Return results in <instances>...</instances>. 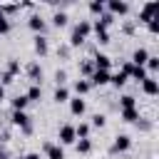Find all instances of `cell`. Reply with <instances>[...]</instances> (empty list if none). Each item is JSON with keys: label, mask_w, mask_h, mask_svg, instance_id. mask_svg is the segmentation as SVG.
<instances>
[{"label": "cell", "mask_w": 159, "mask_h": 159, "mask_svg": "<svg viewBox=\"0 0 159 159\" xmlns=\"http://www.w3.org/2000/svg\"><path fill=\"white\" fill-rule=\"evenodd\" d=\"M10 119H12V124H15V127H20L25 134H30V132H32V124H30L27 112H12V117H10Z\"/></svg>", "instance_id": "obj_1"}, {"label": "cell", "mask_w": 159, "mask_h": 159, "mask_svg": "<svg viewBox=\"0 0 159 159\" xmlns=\"http://www.w3.org/2000/svg\"><path fill=\"white\" fill-rule=\"evenodd\" d=\"M60 144H75L77 142V134H75V127L72 124H62L60 127V134H57Z\"/></svg>", "instance_id": "obj_2"}, {"label": "cell", "mask_w": 159, "mask_h": 159, "mask_svg": "<svg viewBox=\"0 0 159 159\" xmlns=\"http://www.w3.org/2000/svg\"><path fill=\"white\" fill-rule=\"evenodd\" d=\"M104 7L109 10L112 17H114V15H127V12H129V5H127L124 0H109V2H104Z\"/></svg>", "instance_id": "obj_3"}, {"label": "cell", "mask_w": 159, "mask_h": 159, "mask_svg": "<svg viewBox=\"0 0 159 159\" xmlns=\"http://www.w3.org/2000/svg\"><path fill=\"white\" fill-rule=\"evenodd\" d=\"M157 12H159V2H147L139 12V22H152L157 17Z\"/></svg>", "instance_id": "obj_4"}, {"label": "cell", "mask_w": 159, "mask_h": 159, "mask_svg": "<svg viewBox=\"0 0 159 159\" xmlns=\"http://www.w3.org/2000/svg\"><path fill=\"white\" fill-rule=\"evenodd\" d=\"M92 65H94V70H104V72H109V67H112V57H109V55L97 52V55H94V60H92Z\"/></svg>", "instance_id": "obj_5"}, {"label": "cell", "mask_w": 159, "mask_h": 159, "mask_svg": "<svg viewBox=\"0 0 159 159\" xmlns=\"http://www.w3.org/2000/svg\"><path fill=\"white\" fill-rule=\"evenodd\" d=\"M32 47H35V52H37L40 57H45V55L50 52V47H47V37H45V35H35V42H32Z\"/></svg>", "instance_id": "obj_6"}, {"label": "cell", "mask_w": 159, "mask_h": 159, "mask_svg": "<svg viewBox=\"0 0 159 159\" xmlns=\"http://www.w3.org/2000/svg\"><path fill=\"white\" fill-rule=\"evenodd\" d=\"M109 77H112L109 72H104V70H94V72L89 75V80H92L89 84H99V87H102V84H109Z\"/></svg>", "instance_id": "obj_7"}, {"label": "cell", "mask_w": 159, "mask_h": 159, "mask_svg": "<svg viewBox=\"0 0 159 159\" xmlns=\"http://www.w3.org/2000/svg\"><path fill=\"white\" fill-rule=\"evenodd\" d=\"M84 109H87V104H84L82 97H72V99H70V112H72L75 117H82Z\"/></svg>", "instance_id": "obj_8"}, {"label": "cell", "mask_w": 159, "mask_h": 159, "mask_svg": "<svg viewBox=\"0 0 159 159\" xmlns=\"http://www.w3.org/2000/svg\"><path fill=\"white\" fill-rule=\"evenodd\" d=\"M147 60H149V52L144 50V47H139V50H134V55H132V65H137V67H144L147 65Z\"/></svg>", "instance_id": "obj_9"}, {"label": "cell", "mask_w": 159, "mask_h": 159, "mask_svg": "<svg viewBox=\"0 0 159 159\" xmlns=\"http://www.w3.org/2000/svg\"><path fill=\"white\" fill-rule=\"evenodd\" d=\"M27 25H30V30H32V32H37V35H42V32H45V20H42L40 15H30Z\"/></svg>", "instance_id": "obj_10"}, {"label": "cell", "mask_w": 159, "mask_h": 159, "mask_svg": "<svg viewBox=\"0 0 159 159\" xmlns=\"http://www.w3.org/2000/svg\"><path fill=\"white\" fill-rule=\"evenodd\" d=\"M142 89H144V94H149V97H154L157 92H159V84H157V80L149 75L144 82H142Z\"/></svg>", "instance_id": "obj_11"}, {"label": "cell", "mask_w": 159, "mask_h": 159, "mask_svg": "<svg viewBox=\"0 0 159 159\" xmlns=\"http://www.w3.org/2000/svg\"><path fill=\"white\" fill-rule=\"evenodd\" d=\"M45 154L47 159H65V152L60 144H45Z\"/></svg>", "instance_id": "obj_12"}, {"label": "cell", "mask_w": 159, "mask_h": 159, "mask_svg": "<svg viewBox=\"0 0 159 159\" xmlns=\"http://www.w3.org/2000/svg\"><path fill=\"white\" fill-rule=\"evenodd\" d=\"M129 147H132V139H129L127 134H119V137L114 139V147H112V149H114V152H127Z\"/></svg>", "instance_id": "obj_13"}, {"label": "cell", "mask_w": 159, "mask_h": 159, "mask_svg": "<svg viewBox=\"0 0 159 159\" xmlns=\"http://www.w3.org/2000/svg\"><path fill=\"white\" fill-rule=\"evenodd\" d=\"M72 32H77L80 37H87V35L92 32V22H89V20H80V22L75 25V30H72Z\"/></svg>", "instance_id": "obj_14"}, {"label": "cell", "mask_w": 159, "mask_h": 159, "mask_svg": "<svg viewBox=\"0 0 159 159\" xmlns=\"http://www.w3.org/2000/svg\"><path fill=\"white\" fill-rule=\"evenodd\" d=\"M92 30H94V35H97V40H99V45H107L109 42V30H104L102 25H92Z\"/></svg>", "instance_id": "obj_15"}, {"label": "cell", "mask_w": 159, "mask_h": 159, "mask_svg": "<svg viewBox=\"0 0 159 159\" xmlns=\"http://www.w3.org/2000/svg\"><path fill=\"white\" fill-rule=\"evenodd\" d=\"M27 75H30V80L37 84V82H40V77H42V67H40L37 62H30V65H27Z\"/></svg>", "instance_id": "obj_16"}, {"label": "cell", "mask_w": 159, "mask_h": 159, "mask_svg": "<svg viewBox=\"0 0 159 159\" xmlns=\"http://www.w3.org/2000/svg\"><path fill=\"white\" fill-rule=\"evenodd\" d=\"M129 77H132L134 82H144V80L149 77V72H147L144 67H137V65H132V72H129Z\"/></svg>", "instance_id": "obj_17"}, {"label": "cell", "mask_w": 159, "mask_h": 159, "mask_svg": "<svg viewBox=\"0 0 159 159\" xmlns=\"http://www.w3.org/2000/svg\"><path fill=\"white\" fill-rule=\"evenodd\" d=\"M92 89V84H89V80H77L75 82V92H77V97H82V94H87Z\"/></svg>", "instance_id": "obj_18"}, {"label": "cell", "mask_w": 159, "mask_h": 159, "mask_svg": "<svg viewBox=\"0 0 159 159\" xmlns=\"http://www.w3.org/2000/svg\"><path fill=\"white\" fill-rule=\"evenodd\" d=\"M52 99H55L57 104H62V102H70V89H67V87H57Z\"/></svg>", "instance_id": "obj_19"}, {"label": "cell", "mask_w": 159, "mask_h": 159, "mask_svg": "<svg viewBox=\"0 0 159 159\" xmlns=\"http://www.w3.org/2000/svg\"><path fill=\"white\" fill-rule=\"evenodd\" d=\"M30 102H27V97L25 94H17L15 99H12V112H25V107H27Z\"/></svg>", "instance_id": "obj_20"}, {"label": "cell", "mask_w": 159, "mask_h": 159, "mask_svg": "<svg viewBox=\"0 0 159 159\" xmlns=\"http://www.w3.org/2000/svg\"><path fill=\"white\" fill-rule=\"evenodd\" d=\"M89 129H92V127H89L87 122H80V124L75 127V134H77V139H89Z\"/></svg>", "instance_id": "obj_21"}, {"label": "cell", "mask_w": 159, "mask_h": 159, "mask_svg": "<svg viewBox=\"0 0 159 159\" xmlns=\"http://www.w3.org/2000/svg\"><path fill=\"white\" fill-rule=\"evenodd\" d=\"M127 80H129V77H127L124 72H117V75H112V77H109V84H114V87L119 89V87H124V84H127Z\"/></svg>", "instance_id": "obj_22"}, {"label": "cell", "mask_w": 159, "mask_h": 159, "mask_svg": "<svg viewBox=\"0 0 159 159\" xmlns=\"http://www.w3.org/2000/svg\"><path fill=\"white\" fill-rule=\"evenodd\" d=\"M27 102H40V97H42V89H40V84H32L30 89H27Z\"/></svg>", "instance_id": "obj_23"}, {"label": "cell", "mask_w": 159, "mask_h": 159, "mask_svg": "<svg viewBox=\"0 0 159 159\" xmlns=\"http://www.w3.org/2000/svg\"><path fill=\"white\" fill-rule=\"evenodd\" d=\"M122 119L129 122V124L137 122V119H139V109H137V107H132V109H122Z\"/></svg>", "instance_id": "obj_24"}, {"label": "cell", "mask_w": 159, "mask_h": 159, "mask_svg": "<svg viewBox=\"0 0 159 159\" xmlns=\"http://www.w3.org/2000/svg\"><path fill=\"white\" fill-rule=\"evenodd\" d=\"M119 107L122 109H132V107H137V99L132 94H124V97H119Z\"/></svg>", "instance_id": "obj_25"}, {"label": "cell", "mask_w": 159, "mask_h": 159, "mask_svg": "<svg viewBox=\"0 0 159 159\" xmlns=\"http://www.w3.org/2000/svg\"><path fill=\"white\" fill-rule=\"evenodd\" d=\"M75 147H77V154H89V149H92V142H89V139H80Z\"/></svg>", "instance_id": "obj_26"}, {"label": "cell", "mask_w": 159, "mask_h": 159, "mask_svg": "<svg viewBox=\"0 0 159 159\" xmlns=\"http://www.w3.org/2000/svg\"><path fill=\"white\" fill-rule=\"evenodd\" d=\"M89 12H92V15H102V12H104V2H102V0H92V2H89Z\"/></svg>", "instance_id": "obj_27"}, {"label": "cell", "mask_w": 159, "mask_h": 159, "mask_svg": "<svg viewBox=\"0 0 159 159\" xmlns=\"http://www.w3.org/2000/svg\"><path fill=\"white\" fill-rule=\"evenodd\" d=\"M52 25H55V27H65V25H67V15H65V12H55V15H52Z\"/></svg>", "instance_id": "obj_28"}, {"label": "cell", "mask_w": 159, "mask_h": 159, "mask_svg": "<svg viewBox=\"0 0 159 159\" xmlns=\"http://www.w3.org/2000/svg\"><path fill=\"white\" fill-rule=\"evenodd\" d=\"M112 22H114V17H112L109 12H102V15H99V20H97V25H102L104 30H107V27H109Z\"/></svg>", "instance_id": "obj_29"}, {"label": "cell", "mask_w": 159, "mask_h": 159, "mask_svg": "<svg viewBox=\"0 0 159 159\" xmlns=\"http://www.w3.org/2000/svg\"><path fill=\"white\" fill-rule=\"evenodd\" d=\"M144 70H147V72H157V70H159V57H152V55H149V60H147Z\"/></svg>", "instance_id": "obj_30"}, {"label": "cell", "mask_w": 159, "mask_h": 159, "mask_svg": "<svg viewBox=\"0 0 159 159\" xmlns=\"http://www.w3.org/2000/svg\"><path fill=\"white\" fill-rule=\"evenodd\" d=\"M7 32H10V20L0 12V35H7Z\"/></svg>", "instance_id": "obj_31"}, {"label": "cell", "mask_w": 159, "mask_h": 159, "mask_svg": "<svg viewBox=\"0 0 159 159\" xmlns=\"http://www.w3.org/2000/svg\"><path fill=\"white\" fill-rule=\"evenodd\" d=\"M5 72H7V75H12V77H15V75H17V72H20V65H17V60H10V62H7V70H5Z\"/></svg>", "instance_id": "obj_32"}, {"label": "cell", "mask_w": 159, "mask_h": 159, "mask_svg": "<svg viewBox=\"0 0 159 159\" xmlns=\"http://www.w3.org/2000/svg\"><path fill=\"white\" fill-rule=\"evenodd\" d=\"M104 124H107V117H104V114H94V117H92V127H99V129H102Z\"/></svg>", "instance_id": "obj_33"}, {"label": "cell", "mask_w": 159, "mask_h": 159, "mask_svg": "<svg viewBox=\"0 0 159 159\" xmlns=\"http://www.w3.org/2000/svg\"><path fill=\"white\" fill-rule=\"evenodd\" d=\"M55 80H57V87H65V80H67V72H65V70H57V72H55Z\"/></svg>", "instance_id": "obj_34"}, {"label": "cell", "mask_w": 159, "mask_h": 159, "mask_svg": "<svg viewBox=\"0 0 159 159\" xmlns=\"http://www.w3.org/2000/svg\"><path fill=\"white\" fill-rule=\"evenodd\" d=\"M147 25H149V32H152V35H157V32H159V17H154V20H152V22H147Z\"/></svg>", "instance_id": "obj_35"}, {"label": "cell", "mask_w": 159, "mask_h": 159, "mask_svg": "<svg viewBox=\"0 0 159 159\" xmlns=\"http://www.w3.org/2000/svg\"><path fill=\"white\" fill-rule=\"evenodd\" d=\"M82 72H84V75H87V80H89V75L94 72V65H92V62H82Z\"/></svg>", "instance_id": "obj_36"}, {"label": "cell", "mask_w": 159, "mask_h": 159, "mask_svg": "<svg viewBox=\"0 0 159 159\" xmlns=\"http://www.w3.org/2000/svg\"><path fill=\"white\" fill-rule=\"evenodd\" d=\"M2 99H5V87L0 84V102H2Z\"/></svg>", "instance_id": "obj_37"}, {"label": "cell", "mask_w": 159, "mask_h": 159, "mask_svg": "<svg viewBox=\"0 0 159 159\" xmlns=\"http://www.w3.org/2000/svg\"><path fill=\"white\" fill-rule=\"evenodd\" d=\"M0 159H7V152L5 149H0Z\"/></svg>", "instance_id": "obj_38"}]
</instances>
